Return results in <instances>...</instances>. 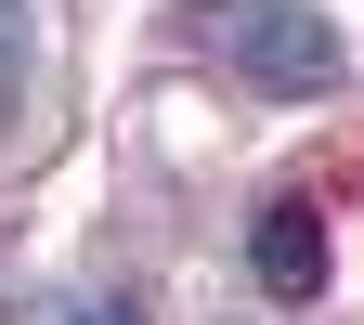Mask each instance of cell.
Instances as JSON below:
<instances>
[{
    "label": "cell",
    "mask_w": 364,
    "mask_h": 325,
    "mask_svg": "<svg viewBox=\"0 0 364 325\" xmlns=\"http://www.w3.org/2000/svg\"><path fill=\"white\" fill-rule=\"evenodd\" d=\"M208 39H221V65H235L247 91H273V105H312V91H338V26L312 14V0H196Z\"/></svg>",
    "instance_id": "6da1fadb"
},
{
    "label": "cell",
    "mask_w": 364,
    "mask_h": 325,
    "mask_svg": "<svg viewBox=\"0 0 364 325\" xmlns=\"http://www.w3.org/2000/svg\"><path fill=\"white\" fill-rule=\"evenodd\" d=\"M247 273H260V299H312V287H326V208H312V196H273L260 235H247Z\"/></svg>",
    "instance_id": "7a4b0ae2"
},
{
    "label": "cell",
    "mask_w": 364,
    "mask_h": 325,
    "mask_svg": "<svg viewBox=\"0 0 364 325\" xmlns=\"http://www.w3.org/2000/svg\"><path fill=\"white\" fill-rule=\"evenodd\" d=\"M65 325H130V299H78V312H65Z\"/></svg>",
    "instance_id": "3957f363"
}]
</instances>
